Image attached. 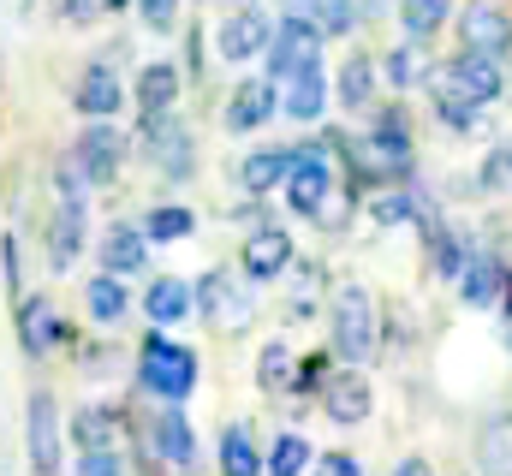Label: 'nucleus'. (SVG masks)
<instances>
[{"mask_svg":"<svg viewBox=\"0 0 512 476\" xmlns=\"http://www.w3.org/2000/svg\"><path fill=\"white\" fill-rule=\"evenodd\" d=\"M328 346L334 357H346V363H370L376 346H382V310H376V298L364 292V286H340L334 292V322H328Z\"/></svg>","mask_w":512,"mask_h":476,"instance_id":"nucleus-1","label":"nucleus"},{"mask_svg":"<svg viewBox=\"0 0 512 476\" xmlns=\"http://www.w3.org/2000/svg\"><path fill=\"white\" fill-rule=\"evenodd\" d=\"M137 381H143V393H155V399H167V405H185L191 387H197V352H191V346H173L167 334H143Z\"/></svg>","mask_w":512,"mask_h":476,"instance_id":"nucleus-2","label":"nucleus"},{"mask_svg":"<svg viewBox=\"0 0 512 476\" xmlns=\"http://www.w3.org/2000/svg\"><path fill=\"white\" fill-rule=\"evenodd\" d=\"M310 66H322V30H316V18H280L274 24V36H268V78L274 84H286V78H298V72H310Z\"/></svg>","mask_w":512,"mask_h":476,"instance_id":"nucleus-3","label":"nucleus"},{"mask_svg":"<svg viewBox=\"0 0 512 476\" xmlns=\"http://www.w3.org/2000/svg\"><path fill=\"white\" fill-rule=\"evenodd\" d=\"M286 203H292V215H304V221H322V209H328V197H334V161H328V149H316V143H304L298 155H292V173H286Z\"/></svg>","mask_w":512,"mask_h":476,"instance_id":"nucleus-4","label":"nucleus"},{"mask_svg":"<svg viewBox=\"0 0 512 476\" xmlns=\"http://www.w3.org/2000/svg\"><path fill=\"white\" fill-rule=\"evenodd\" d=\"M143 149H149V161L167 173V179H191V167H197V143H191V131L167 114H143Z\"/></svg>","mask_w":512,"mask_h":476,"instance_id":"nucleus-5","label":"nucleus"},{"mask_svg":"<svg viewBox=\"0 0 512 476\" xmlns=\"http://www.w3.org/2000/svg\"><path fill=\"white\" fill-rule=\"evenodd\" d=\"M72 161L84 167L90 185H114V179H120V161H126V137H120V125H114V119H90L84 137L72 143Z\"/></svg>","mask_w":512,"mask_h":476,"instance_id":"nucleus-6","label":"nucleus"},{"mask_svg":"<svg viewBox=\"0 0 512 476\" xmlns=\"http://www.w3.org/2000/svg\"><path fill=\"white\" fill-rule=\"evenodd\" d=\"M447 84L465 90L477 108H489V102L507 96V66H501L495 54H471V48H459V54L447 60Z\"/></svg>","mask_w":512,"mask_h":476,"instance_id":"nucleus-7","label":"nucleus"},{"mask_svg":"<svg viewBox=\"0 0 512 476\" xmlns=\"http://www.w3.org/2000/svg\"><path fill=\"white\" fill-rule=\"evenodd\" d=\"M370 405H376V387H370V375H358V369H340V375H328V381H322V411H328V423H340V429H358V423H370Z\"/></svg>","mask_w":512,"mask_h":476,"instance_id":"nucleus-8","label":"nucleus"},{"mask_svg":"<svg viewBox=\"0 0 512 476\" xmlns=\"http://www.w3.org/2000/svg\"><path fill=\"white\" fill-rule=\"evenodd\" d=\"M268 36H274L268 12H262V6H239V12L221 18V30H215V54L239 66V60H251V54H268Z\"/></svg>","mask_w":512,"mask_h":476,"instance_id":"nucleus-9","label":"nucleus"},{"mask_svg":"<svg viewBox=\"0 0 512 476\" xmlns=\"http://www.w3.org/2000/svg\"><path fill=\"white\" fill-rule=\"evenodd\" d=\"M459 48H471V54H512V18L501 6H489V0H471L465 12H459Z\"/></svg>","mask_w":512,"mask_h":476,"instance_id":"nucleus-10","label":"nucleus"},{"mask_svg":"<svg viewBox=\"0 0 512 476\" xmlns=\"http://www.w3.org/2000/svg\"><path fill=\"white\" fill-rule=\"evenodd\" d=\"M30 471L60 476V405H54V393H30Z\"/></svg>","mask_w":512,"mask_h":476,"instance_id":"nucleus-11","label":"nucleus"},{"mask_svg":"<svg viewBox=\"0 0 512 476\" xmlns=\"http://www.w3.org/2000/svg\"><path fill=\"white\" fill-rule=\"evenodd\" d=\"M274 114H280V90H274V78H245V84L227 96V114L221 119H227V131L245 137V131H262Z\"/></svg>","mask_w":512,"mask_h":476,"instance_id":"nucleus-12","label":"nucleus"},{"mask_svg":"<svg viewBox=\"0 0 512 476\" xmlns=\"http://www.w3.org/2000/svg\"><path fill=\"white\" fill-rule=\"evenodd\" d=\"M72 102H78V114L84 119H114L120 114V102H126V84H120V72L114 66H84V78H78V90H72Z\"/></svg>","mask_w":512,"mask_h":476,"instance_id":"nucleus-13","label":"nucleus"},{"mask_svg":"<svg viewBox=\"0 0 512 476\" xmlns=\"http://www.w3.org/2000/svg\"><path fill=\"white\" fill-rule=\"evenodd\" d=\"M149 447L173 465V471H191V459H197V435H191V417L179 411V405H167L155 423H149Z\"/></svg>","mask_w":512,"mask_h":476,"instance_id":"nucleus-14","label":"nucleus"},{"mask_svg":"<svg viewBox=\"0 0 512 476\" xmlns=\"http://www.w3.org/2000/svg\"><path fill=\"white\" fill-rule=\"evenodd\" d=\"M18 334H24V352L30 357H48L60 340H66V322L54 310V298H24L18 304Z\"/></svg>","mask_w":512,"mask_h":476,"instance_id":"nucleus-15","label":"nucleus"},{"mask_svg":"<svg viewBox=\"0 0 512 476\" xmlns=\"http://www.w3.org/2000/svg\"><path fill=\"white\" fill-rule=\"evenodd\" d=\"M501 286H507V268H501V256H489V250H471V256H465V268H459V298H465L471 310H483V304H495V298H501Z\"/></svg>","mask_w":512,"mask_h":476,"instance_id":"nucleus-16","label":"nucleus"},{"mask_svg":"<svg viewBox=\"0 0 512 476\" xmlns=\"http://www.w3.org/2000/svg\"><path fill=\"white\" fill-rule=\"evenodd\" d=\"M84 250V197H60L54 221H48V262L54 268H72Z\"/></svg>","mask_w":512,"mask_h":476,"instance_id":"nucleus-17","label":"nucleus"},{"mask_svg":"<svg viewBox=\"0 0 512 476\" xmlns=\"http://www.w3.org/2000/svg\"><path fill=\"white\" fill-rule=\"evenodd\" d=\"M191 310H197V292H191L185 280H173V274L149 280V292H143V316H149L155 328H173V322H185Z\"/></svg>","mask_w":512,"mask_h":476,"instance_id":"nucleus-18","label":"nucleus"},{"mask_svg":"<svg viewBox=\"0 0 512 476\" xmlns=\"http://www.w3.org/2000/svg\"><path fill=\"white\" fill-rule=\"evenodd\" d=\"M286 262H292V238L280 233V227H256L251 238H245V274L251 280H274V274H286Z\"/></svg>","mask_w":512,"mask_h":476,"instance_id":"nucleus-19","label":"nucleus"},{"mask_svg":"<svg viewBox=\"0 0 512 476\" xmlns=\"http://www.w3.org/2000/svg\"><path fill=\"white\" fill-rule=\"evenodd\" d=\"M322 108H328V72L322 66H310V72H298V78H286V96H280V114L292 119H322Z\"/></svg>","mask_w":512,"mask_h":476,"instance_id":"nucleus-20","label":"nucleus"},{"mask_svg":"<svg viewBox=\"0 0 512 476\" xmlns=\"http://www.w3.org/2000/svg\"><path fill=\"white\" fill-rule=\"evenodd\" d=\"M131 96H137V108H143V114H167V108L179 102V66H173V60L143 66V72H137V84H131Z\"/></svg>","mask_w":512,"mask_h":476,"instance_id":"nucleus-21","label":"nucleus"},{"mask_svg":"<svg viewBox=\"0 0 512 476\" xmlns=\"http://www.w3.org/2000/svg\"><path fill=\"white\" fill-rule=\"evenodd\" d=\"M292 155H298V149H256V155H245V167H239V185H245L251 197H268L274 185H286V173H292Z\"/></svg>","mask_w":512,"mask_h":476,"instance_id":"nucleus-22","label":"nucleus"},{"mask_svg":"<svg viewBox=\"0 0 512 476\" xmlns=\"http://www.w3.org/2000/svg\"><path fill=\"white\" fill-rule=\"evenodd\" d=\"M149 262V238H143V227H108V238H102V268L108 274H137Z\"/></svg>","mask_w":512,"mask_h":476,"instance_id":"nucleus-23","label":"nucleus"},{"mask_svg":"<svg viewBox=\"0 0 512 476\" xmlns=\"http://www.w3.org/2000/svg\"><path fill=\"white\" fill-rule=\"evenodd\" d=\"M477 471L483 476H512V417H489L477 435Z\"/></svg>","mask_w":512,"mask_h":476,"instance_id":"nucleus-24","label":"nucleus"},{"mask_svg":"<svg viewBox=\"0 0 512 476\" xmlns=\"http://www.w3.org/2000/svg\"><path fill=\"white\" fill-rule=\"evenodd\" d=\"M376 78H382V66H376L370 54H352L346 72H340V102H346L352 114H364V108L376 102Z\"/></svg>","mask_w":512,"mask_h":476,"instance_id":"nucleus-25","label":"nucleus"},{"mask_svg":"<svg viewBox=\"0 0 512 476\" xmlns=\"http://www.w3.org/2000/svg\"><path fill=\"white\" fill-rule=\"evenodd\" d=\"M429 96H435V114L447 119V131H477V114H483V108H477L465 90H453V84H447V72H435Z\"/></svg>","mask_w":512,"mask_h":476,"instance_id":"nucleus-26","label":"nucleus"},{"mask_svg":"<svg viewBox=\"0 0 512 476\" xmlns=\"http://www.w3.org/2000/svg\"><path fill=\"white\" fill-rule=\"evenodd\" d=\"M191 233H197V215L185 203H161V209L143 215V238L149 244H179V238H191Z\"/></svg>","mask_w":512,"mask_h":476,"instance_id":"nucleus-27","label":"nucleus"},{"mask_svg":"<svg viewBox=\"0 0 512 476\" xmlns=\"http://www.w3.org/2000/svg\"><path fill=\"white\" fill-rule=\"evenodd\" d=\"M84 304H90V316H96V322H120V316L131 310V292L120 286V274H108V268H102V274L84 286Z\"/></svg>","mask_w":512,"mask_h":476,"instance_id":"nucleus-28","label":"nucleus"},{"mask_svg":"<svg viewBox=\"0 0 512 476\" xmlns=\"http://www.w3.org/2000/svg\"><path fill=\"white\" fill-rule=\"evenodd\" d=\"M310 465H316V453H310V441H304V435H292V429H286V435H274V447H268V459H262V471H268V476H304Z\"/></svg>","mask_w":512,"mask_h":476,"instance_id":"nucleus-29","label":"nucleus"},{"mask_svg":"<svg viewBox=\"0 0 512 476\" xmlns=\"http://www.w3.org/2000/svg\"><path fill=\"white\" fill-rule=\"evenodd\" d=\"M221 476H262V453H256V441H251L245 423H233V429L221 435Z\"/></svg>","mask_w":512,"mask_h":476,"instance_id":"nucleus-30","label":"nucleus"},{"mask_svg":"<svg viewBox=\"0 0 512 476\" xmlns=\"http://www.w3.org/2000/svg\"><path fill=\"white\" fill-rule=\"evenodd\" d=\"M429 215V203L417 197V191H382V197H370V221L376 227H399V221H423Z\"/></svg>","mask_w":512,"mask_h":476,"instance_id":"nucleus-31","label":"nucleus"},{"mask_svg":"<svg viewBox=\"0 0 512 476\" xmlns=\"http://www.w3.org/2000/svg\"><path fill=\"white\" fill-rule=\"evenodd\" d=\"M399 12H405V36H411V42H429V36L447 24L453 0H399Z\"/></svg>","mask_w":512,"mask_h":476,"instance_id":"nucleus-32","label":"nucleus"},{"mask_svg":"<svg viewBox=\"0 0 512 476\" xmlns=\"http://www.w3.org/2000/svg\"><path fill=\"white\" fill-rule=\"evenodd\" d=\"M256 387L262 393H286L292 387V346H262V357H256Z\"/></svg>","mask_w":512,"mask_h":476,"instance_id":"nucleus-33","label":"nucleus"},{"mask_svg":"<svg viewBox=\"0 0 512 476\" xmlns=\"http://www.w3.org/2000/svg\"><path fill=\"white\" fill-rule=\"evenodd\" d=\"M108 435H114V411H102V405H84L78 417H72V441L90 453V447H108Z\"/></svg>","mask_w":512,"mask_h":476,"instance_id":"nucleus-34","label":"nucleus"},{"mask_svg":"<svg viewBox=\"0 0 512 476\" xmlns=\"http://www.w3.org/2000/svg\"><path fill=\"white\" fill-rule=\"evenodd\" d=\"M310 12H316V30L322 36H346L358 24V0H316Z\"/></svg>","mask_w":512,"mask_h":476,"instance_id":"nucleus-35","label":"nucleus"},{"mask_svg":"<svg viewBox=\"0 0 512 476\" xmlns=\"http://www.w3.org/2000/svg\"><path fill=\"white\" fill-rule=\"evenodd\" d=\"M131 6H137L143 30H155V36H173V24H179V0H131Z\"/></svg>","mask_w":512,"mask_h":476,"instance_id":"nucleus-36","label":"nucleus"},{"mask_svg":"<svg viewBox=\"0 0 512 476\" xmlns=\"http://www.w3.org/2000/svg\"><path fill=\"white\" fill-rule=\"evenodd\" d=\"M483 191H512V137L507 143H495V155L483 161V179H477Z\"/></svg>","mask_w":512,"mask_h":476,"instance_id":"nucleus-37","label":"nucleus"},{"mask_svg":"<svg viewBox=\"0 0 512 476\" xmlns=\"http://www.w3.org/2000/svg\"><path fill=\"white\" fill-rule=\"evenodd\" d=\"M197 304H203V316H227V304H233V280H227V274H209L203 292H197Z\"/></svg>","mask_w":512,"mask_h":476,"instance_id":"nucleus-38","label":"nucleus"},{"mask_svg":"<svg viewBox=\"0 0 512 476\" xmlns=\"http://www.w3.org/2000/svg\"><path fill=\"white\" fill-rule=\"evenodd\" d=\"M78 476H126V465H120L114 447H90V453L78 459Z\"/></svg>","mask_w":512,"mask_h":476,"instance_id":"nucleus-39","label":"nucleus"},{"mask_svg":"<svg viewBox=\"0 0 512 476\" xmlns=\"http://www.w3.org/2000/svg\"><path fill=\"white\" fill-rule=\"evenodd\" d=\"M48 6H54L66 24H96V18L108 12V0H48Z\"/></svg>","mask_w":512,"mask_h":476,"instance_id":"nucleus-40","label":"nucleus"},{"mask_svg":"<svg viewBox=\"0 0 512 476\" xmlns=\"http://www.w3.org/2000/svg\"><path fill=\"white\" fill-rule=\"evenodd\" d=\"M382 72L399 84V90H411V84H417V60H411V48H393V54L382 60Z\"/></svg>","mask_w":512,"mask_h":476,"instance_id":"nucleus-41","label":"nucleus"},{"mask_svg":"<svg viewBox=\"0 0 512 476\" xmlns=\"http://www.w3.org/2000/svg\"><path fill=\"white\" fill-rule=\"evenodd\" d=\"M304 476H364V465H358L352 453H322V459H316Z\"/></svg>","mask_w":512,"mask_h":476,"instance_id":"nucleus-42","label":"nucleus"},{"mask_svg":"<svg viewBox=\"0 0 512 476\" xmlns=\"http://www.w3.org/2000/svg\"><path fill=\"white\" fill-rule=\"evenodd\" d=\"M393 476H429V465H423V459H405V465H399Z\"/></svg>","mask_w":512,"mask_h":476,"instance_id":"nucleus-43","label":"nucleus"},{"mask_svg":"<svg viewBox=\"0 0 512 476\" xmlns=\"http://www.w3.org/2000/svg\"><path fill=\"white\" fill-rule=\"evenodd\" d=\"M507 346H512V316H507Z\"/></svg>","mask_w":512,"mask_h":476,"instance_id":"nucleus-44","label":"nucleus"},{"mask_svg":"<svg viewBox=\"0 0 512 476\" xmlns=\"http://www.w3.org/2000/svg\"><path fill=\"white\" fill-rule=\"evenodd\" d=\"M298 6H316V0H298Z\"/></svg>","mask_w":512,"mask_h":476,"instance_id":"nucleus-45","label":"nucleus"}]
</instances>
